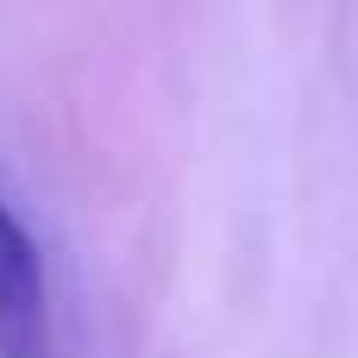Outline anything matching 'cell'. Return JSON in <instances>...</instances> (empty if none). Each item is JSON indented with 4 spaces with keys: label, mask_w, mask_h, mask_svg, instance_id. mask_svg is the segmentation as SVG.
Instances as JSON below:
<instances>
[{
    "label": "cell",
    "mask_w": 358,
    "mask_h": 358,
    "mask_svg": "<svg viewBox=\"0 0 358 358\" xmlns=\"http://www.w3.org/2000/svg\"><path fill=\"white\" fill-rule=\"evenodd\" d=\"M0 358H57L50 334V277L31 227L0 189Z\"/></svg>",
    "instance_id": "6da1fadb"
}]
</instances>
